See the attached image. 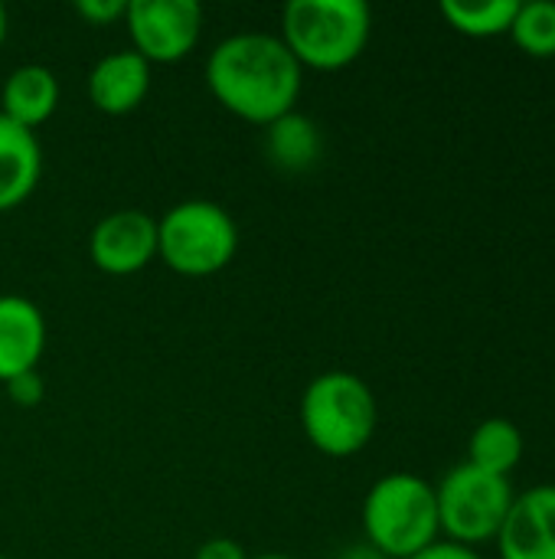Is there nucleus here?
Wrapping results in <instances>:
<instances>
[{"instance_id": "nucleus-24", "label": "nucleus", "mask_w": 555, "mask_h": 559, "mask_svg": "<svg viewBox=\"0 0 555 559\" xmlns=\"http://www.w3.org/2000/svg\"><path fill=\"white\" fill-rule=\"evenodd\" d=\"M249 559H294V557H288V554H262V557H249Z\"/></svg>"}, {"instance_id": "nucleus-22", "label": "nucleus", "mask_w": 555, "mask_h": 559, "mask_svg": "<svg viewBox=\"0 0 555 559\" xmlns=\"http://www.w3.org/2000/svg\"><path fill=\"white\" fill-rule=\"evenodd\" d=\"M334 559H389V557H383L376 547H370V544L363 540V544H350L347 550H340Z\"/></svg>"}, {"instance_id": "nucleus-5", "label": "nucleus", "mask_w": 555, "mask_h": 559, "mask_svg": "<svg viewBox=\"0 0 555 559\" xmlns=\"http://www.w3.org/2000/svg\"><path fill=\"white\" fill-rule=\"evenodd\" d=\"M239 252V223L213 200H180L157 219V259L183 278H209Z\"/></svg>"}, {"instance_id": "nucleus-1", "label": "nucleus", "mask_w": 555, "mask_h": 559, "mask_svg": "<svg viewBox=\"0 0 555 559\" xmlns=\"http://www.w3.org/2000/svg\"><path fill=\"white\" fill-rule=\"evenodd\" d=\"M206 88L213 98L245 124H272L275 118L294 111L304 69L288 52L278 33H232L213 46L206 56Z\"/></svg>"}, {"instance_id": "nucleus-15", "label": "nucleus", "mask_w": 555, "mask_h": 559, "mask_svg": "<svg viewBox=\"0 0 555 559\" xmlns=\"http://www.w3.org/2000/svg\"><path fill=\"white\" fill-rule=\"evenodd\" d=\"M520 459H523V432L510 419L494 416V419H484L471 432L468 465L500 475V478H510V472L520 465Z\"/></svg>"}, {"instance_id": "nucleus-8", "label": "nucleus", "mask_w": 555, "mask_h": 559, "mask_svg": "<svg viewBox=\"0 0 555 559\" xmlns=\"http://www.w3.org/2000/svg\"><path fill=\"white\" fill-rule=\"evenodd\" d=\"M92 265L105 275L128 278L157 262V216L147 210H114L101 216L88 233Z\"/></svg>"}, {"instance_id": "nucleus-19", "label": "nucleus", "mask_w": 555, "mask_h": 559, "mask_svg": "<svg viewBox=\"0 0 555 559\" xmlns=\"http://www.w3.org/2000/svg\"><path fill=\"white\" fill-rule=\"evenodd\" d=\"M3 386H7V396H10L16 406H26V409H29V406H39L43 396H46V383H43L39 370L20 373V377L7 380Z\"/></svg>"}, {"instance_id": "nucleus-13", "label": "nucleus", "mask_w": 555, "mask_h": 559, "mask_svg": "<svg viewBox=\"0 0 555 559\" xmlns=\"http://www.w3.org/2000/svg\"><path fill=\"white\" fill-rule=\"evenodd\" d=\"M43 177V147L36 131H26L0 115V213L16 210L33 197Z\"/></svg>"}, {"instance_id": "nucleus-18", "label": "nucleus", "mask_w": 555, "mask_h": 559, "mask_svg": "<svg viewBox=\"0 0 555 559\" xmlns=\"http://www.w3.org/2000/svg\"><path fill=\"white\" fill-rule=\"evenodd\" d=\"M72 10L92 26H108V23H124L128 0H75Z\"/></svg>"}, {"instance_id": "nucleus-14", "label": "nucleus", "mask_w": 555, "mask_h": 559, "mask_svg": "<svg viewBox=\"0 0 555 559\" xmlns=\"http://www.w3.org/2000/svg\"><path fill=\"white\" fill-rule=\"evenodd\" d=\"M321 151H324V134L317 121L298 108L265 124V154L285 174L311 170L321 160Z\"/></svg>"}, {"instance_id": "nucleus-17", "label": "nucleus", "mask_w": 555, "mask_h": 559, "mask_svg": "<svg viewBox=\"0 0 555 559\" xmlns=\"http://www.w3.org/2000/svg\"><path fill=\"white\" fill-rule=\"evenodd\" d=\"M514 43L533 56V59H553L555 56V3L553 0H533L520 3L514 26H510Z\"/></svg>"}, {"instance_id": "nucleus-16", "label": "nucleus", "mask_w": 555, "mask_h": 559, "mask_svg": "<svg viewBox=\"0 0 555 559\" xmlns=\"http://www.w3.org/2000/svg\"><path fill=\"white\" fill-rule=\"evenodd\" d=\"M438 10L455 33L471 39H494L510 33L520 0H445Z\"/></svg>"}, {"instance_id": "nucleus-23", "label": "nucleus", "mask_w": 555, "mask_h": 559, "mask_svg": "<svg viewBox=\"0 0 555 559\" xmlns=\"http://www.w3.org/2000/svg\"><path fill=\"white\" fill-rule=\"evenodd\" d=\"M7 33H10V13H7V7L0 3V46L7 43Z\"/></svg>"}, {"instance_id": "nucleus-7", "label": "nucleus", "mask_w": 555, "mask_h": 559, "mask_svg": "<svg viewBox=\"0 0 555 559\" xmlns=\"http://www.w3.org/2000/svg\"><path fill=\"white\" fill-rule=\"evenodd\" d=\"M124 29L131 49L150 66H173L196 49L203 7L196 0H128Z\"/></svg>"}, {"instance_id": "nucleus-2", "label": "nucleus", "mask_w": 555, "mask_h": 559, "mask_svg": "<svg viewBox=\"0 0 555 559\" xmlns=\"http://www.w3.org/2000/svg\"><path fill=\"white\" fill-rule=\"evenodd\" d=\"M278 36L301 69L340 72L363 56L373 13L363 0H288Z\"/></svg>"}, {"instance_id": "nucleus-25", "label": "nucleus", "mask_w": 555, "mask_h": 559, "mask_svg": "<svg viewBox=\"0 0 555 559\" xmlns=\"http://www.w3.org/2000/svg\"><path fill=\"white\" fill-rule=\"evenodd\" d=\"M0 559H7V557H3V554H0Z\"/></svg>"}, {"instance_id": "nucleus-6", "label": "nucleus", "mask_w": 555, "mask_h": 559, "mask_svg": "<svg viewBox=\"0 0 555 559\" xmlns=\"http://www.w3.org/2000/svg\"><path fill=\"white\" fill-rule=\"evenodd\" d=\"M514 485L510 478L481 472L468 462L455 465L435 488L438 501V527L451 544L481 547L497 540L510 508H514Z\"/></svg>"}, {"instance_id": "nucleus-4", "label": "nucleus", "mask_w": 555, "mask_h": 559, "mask_svg": "<svg viewBox=\"0 0 555 559\" xmlns=\"http://www.w3.org/2000/svg\"><path fill=\"white\" fill-rule=\"evenodd\" d=\"M363 537L389 559H412L442 537L435 485L412 472L383 475L363 498Z\"/></svg>"}, {"instance_id": "nucleus-12", "label": "nucleus", "mask_w": 555, "mask_h": 559, "mask_svg": "<svg viewBox=\"0 0 555 559\" xmlns=\"http://www.w3.org/2000/svg\"><path fill=\"white\" fill-rule=\"evenodd\" d=\"M59 95H62V88L49 66L23 62L0 85V115L26 131H36L39 124H46L56 115Z\"/></svg>"}, {"instance_id": "nucleus-3", "label": "nucleus", "mask_w": 555, "mask_h": 559, "mask_svg": "<svg viewBox=\"0 0 555 559\" xmlns=\"http://www.w3.org/2000/svg\"><path fill=\"white\" fill-rule=\"evenodd\" d=\"M379 426V403L373 386L350 370L317 373L301 393L304 439L327 459L360 455Z\"/></svg>"}, {"instance_id": "nucleus-11", "label": "nucleus", "mask_w": 555, "mask_h": 559, "mask_svg": "<svg viewBox=\"0 0 555 559\" xmlns=\"http://www.w3.org/2000/svg\"><path fill=\"white\" fill-rule=\"evenodd\" d=\"M46 318L23 295H0V383L29 373L46 354Z\"/></svg>"}, {"instance_id": "nucleus-10", "label": "nucleus", "mask_w": 555, "mask_h": 559, "mask_svg": "<svg viewBox=\"0 0 555 559\" xmlns=\"http://www.w3.org/2000/svg\"><path fill=\"white\" fill-rule=\"evenodd\" d=\"M154 66L134 49H114L101 56L88 72V102L108 118L131 115L144 105L150 92Z\"/></svg>"}, {"instance_id": "nucleus-20", "label": "nucleus", "mask_w": 555, "mask_h": 559, "mask_svg": "<svg viewBox=\"0 0 555 559\" xmlns=\"http://www.w3.org/2000/svg\"><path fill=\"white\" fill-rule=\"evenodd\" d=\"M193 559H249L245 547L232 537H213L206 544H200L196 557Z\"/></svg>"}, {"instance_id": "nucleus-9", "label": "nucleus", "mask_w": 555, "mask_h": 559, "mask_svg": "<svg viewBox=\"0 0 555 559\" xmlns=\"http://www.w3.org/2000/svg\"><path fill=\"white\" fill-rule=\"evenodd\" d=\"M497 550L500 559H555V485H536L514 498Z\"/></svg>"}, {"instance_id": "nucleus-21", "label": "nucleus", "mask_w": 555, "mask_h": 559, "mask_svg": "<svg viewBox=\"0 0 555 559\" xmlns=\"http://www.w3.org/2000/svg\"><path fill=\"white\" fill-rule=\"evenodd\" d=\"M412 559H484L478 550L451 544V540H435L432 547H425L422 554H415Z\"/></svg>"}]
</instances>
